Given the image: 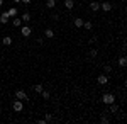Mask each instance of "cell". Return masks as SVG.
Here are the masks:
<instances>
[{"label":"cell","mask_w":127,"mask_h":124,"mask_svg":"<svg viewBox=\"0 0 127 124\" xmlns=\"http://www.w3.org/2000/svg\"><path fill=\"white\" fill-rule=\"evenodd\" d=\"M9 20H10V17H9L7 12H3V14L0 15V24H9Z\"/></svg>","instance_id":"obj_7"},{"label":"cell","mask_w":127,"mask_h":124,"mask_svg":"<svg viewBox=\"0 0 127 124\" xmlns=\"http://www.w3.org/2000/svg\"><path fill=\"white\" fill-rule=\"evenodd\" d=\"M17 12H19V10L15 9V7H10V9L7 10V14H9V17H10V19H12V17H15V15H17Z\"/></svg>","instance_id":"obj_10"},{"label":"cell","mask_w":127,"mask_h":124,"mask_svg":"<svg viewBox=\"0 0 127 124\" xmlns=\"http://www.w3.org/2000/svg\"><path fill=\"white\" fill-rule=\"evenodd\" d=\"M12 24H14L15 27H20V26H22V20H20V17H17V15H15V17H12Z\"/></svg>","instance_id":"obj_12"},{"label":"cell","mask_w":127,"mask_h":124,"mask_svg":"<svg viewBox=\"0 0 127 124\" xmlns=\"http://www.w3.org/2000/svg\"><path fill=\"white\" fill-rule=\"evenodd\" d=\"M2 43H3L5 46H10V44H12V38H10V36H5V38L2 39Z\"/></svg>","instance_id":"obj_19"},{"label":"cell","mask_w":127,"mask_h":124,"mask_svg":"<svg viewBox=\"0 0 127 124\" xmlns=\"http://www.w3.org/2000/svg\"><path fill=\"white\" fill-rule=\"evenodd\" d=\"M44 36H46V38H48V39H53V38H54V31H53V29H46V31H44Z\"/></svg>","instance_id":"obj_11"},{"label":"cell","mask_w":127,"mask_h":124,"mask_svg":"<svg viewBox=\"0 0 127 124\" xmlns=\"http://www.w3.org/2000/svg\"><path fill=\"white\" fill-rule=\"evenodd\" d=\"M73 24H75V27H76V29H80L81 26H83V19H80V17H76V19L73 20Z\"/></svg>","instance_id":"obj_13"},{"label":"cell","mask_w":127,"mask_h":124,"mask_svg":"<svg viewBox=\"0 0 127 124\" xmlns=\"http://www.w3.org/2000/svg\"><path fill=\"white\" fill-rule=\"evenodd\" d=\"M14 2H15V3H19V2H20V0H14Z\"/></svg>","instance_id":"obj_28"},{"label":"cell","mask_w":127,"mask_h":124,"mask_svg":"<svg viewBox=\"0 0 127 124\" xmlns=\"http://www.w3.org/2000/svg\"><path fill=\"white\" fill-rule=\"evenodd\" d=\"M20 2H22L24 5H29V3H31V0H20Z\"/></svg>","instance_id":"obj_27"},{"label":"cell","mask_w":127,"mask_h":124,"mask_svg":"<svg viewBox=\"0 0 127 124\" xmlns=\"http://www.w3.org/2000/svg\"><path fill=\"white\" fill-rule=\"evenodd\" d=\"M108 121H110V119H108V117H107L105 114H103L102 117H100V123H102V124H108Z\"/></svg>","instance_id":"obj_22"},{"label":"cell","mask_w":127,"mask_h":124,"mask_svg":"<svg viewBox=\"0 0 127 124\" xmlns=\"http://www.w3.org/2000/svg\"><path fill=\"white\" fill-rule=\"evenodd\" d=\"M44 121H46V123H51V121H53V114H49V112H48V114L44 116Z\"/></svg>","instance_id":"obj_23"},{"label":"cell","mask_w":127,"mask_h":124,"mask_svg":"<svg viewBox=\"0 0 127 124\" xmlns=\"http://www.w3.org/2000/svg\"><path fill=\"white\" fill-rule=\"evenodd\" d=\"M90 9L93 10V12H97V10H100V3H98L97 0H92L90 2Z\"/></svg>","instance_id":"obj_9"},{"label":"cell","mask_w":127,"mask_h":124,"mask_svg":"<svg viewBox=\"0 0 127 124\" xmlns=\"http://www.w3.org/2000/svg\"><path fill=\"white\" fill-rule=\"evenodd\" d=\"M88 55H90L92 58H95V56H97V49H95V48H90V53H88Z\"/></svg>","instance_id":"obj_24"},{"label":"cell","mask_w":127,"mask_h":124,"mask_svg":"<svg viewBox=\"0 0 127 124\" xmlns=\"http://www.w3.org/2000/svg\"><path fill=\"white\" fill-rule=\"evenodd\" d=\"M108 107H110V112H112V114H115V112L119 111V105L115 104V102H112V104H108Z\"/></svg>","instance_id":"obj_14"},{"label":"cell","mask_w":127,"mask_h":124,"mask_svg":"<svg viewBox=\"0 0 127 124\" xmlns=\"http://www.w3.org/2000/svg\"><path fill=\"white\" fill-rule=\"evenodd\" d=\"M126 65H127V58H126V56H120V58H119V66L124 68Z\"/></svg>","instance_id":"obj_18"},{"label":"cell","mask_w":127,"mask_h":124,"mask_svg":"<svg viewBox=\"0 0 127 124\" xmlns=\"http://www.w3.org/2000/svg\"><path fill=\"white\" fill-rule=\"evenodd\" d=\"M12 109H14L15 112H22V109H24V102L19 100V99H15V100L12 102Z\"/></svg>","instance_id":"obj_1"},{"label":"cell","mask_w":127,"mask_h":124,"mask_svg":"<svg viewBox=\"0 0 127 124\" xmlns=\"http://www.w3.org/2000/svg\"><path fill=\"white\" fill-rule=\"evenodd\" d=\"M15 99H19L22 102H26L27 100V94H26V90H17L15 92Z\"/></svg>","instance_id":"obj_3"},{"label":"cell","mask_w":127,"mask_h":124,"mask_svg":"<svg viewBox=\"0 0 127 124\" xmlns=\"http://www.w3.org/2000/svg\"><path fill=\"white\" fill-rule=\"evenodd\" d=\"M81 27H85L87 31H90V29L93 27V24H92V20H83V26Z\"/></svg>","instance_id":"obj_16"},{"label":"cell","mask_w":127,"mask_h":124,"mask_svg":"<svg viewBox=\"0 0 127 124\" xmlns=\"http://www.w3.org/2000/svg\"><path fill=\"white\" fill-rule=\"evenodd\" d=\"M42 90H44V87L41 85V83H37V85H34V92H36V94H41Z\"/></svg>","instance_id":"obj_20"},{"label":"cell","mask_w":127,"mask_h":124,"mask_svg":"<svg viewBox=\"0 0 127 124\" xmlns=\"http://www.w3.org/2000/svg\"><path fill=\"white\" fill-rule=\"evenodd\" d=\"M103 70H105V73H110V71H112V66H110V65H105Z\"/></svg>","instance_id":"obj_25"},{"label":"cell","mask_w":127,"mask_h":124,"mask_svg":"<svg viewBox=\"0 0 127 124\" xmlns=\"http://www.w3.org/2000/svg\"><path fill=\"white\" fill-rule=\"evenodd\" d=\"M31 32H32V29H31L29 26H22V32H20V34H22L24 38H29Z\"/></svg>","instance_id":"obj_6"},{"label":"cell","mask_w":127,"mask_h":124,"mask_svg":"<svg viewBox=\"0 0 127 124\" xmlns=\"http://www.w3.org/2000/svg\"><path fill=\"white\" fill-rule=\"evenodd\" d=\"M2 3H3V0H0V5H2Z\"/></svg>","instance_id":"obj_29"},{"label":"cell","mask_w":127,"mask_h":124,"mask_svg":"<svg viewBox=\"0 0 127 124\" xmlns=\"http://www.w3.org/2000/svg\"><path fill=\"white\" fill-rule=\"evenodd\" d=\"M66 10H71L75 7V0H64V5H63Z\"/></svg>","instance_id":"obj_8"},{"label":"cell","mask_w":127,"mask_h":124,"mask_svg":"<svg viewBox=\"0 0 127 124\" xmlns=\"http://www.w3.org/2000/svg\"><path fill=\"white\" fill-rule=\"evenodd\" d=\"M46 7L48 9H54L56 7V0H46Z\"/></svg>","instance_id":"obj_17"},{"label":"cell","mask_w":127,"mask_h":124,"mask_svg":"<svg viewBox=\"0 0 127 124\" xmlns=\"http://www.w3.org/2000/svg\"><path fill=\"white\" fill-rule=\"evenodd\" d=\"M97 82L100 83V85H107L108 83V75H98Z\"/></svg>","instance_id":"obj_5"},{"label":"cell","mask_w":127,"mask_h":124,"mask_svg":"<svg viewBox=\"0 0 127 124\" xmlns=\"http://www.w3.org/2000/svg\"><path fill=\"white\" fill-rule=\"evenodd\" d=\"M20 20H22V22H29V20H31V14H29V12H24L22 17H20Z\"/></svg>","instance_id":"obj_15"},{"label":"cell","mask_w":127,"mask_h":124,"mask_svg":"<svg viewBox=\"0 0 127 124\" xmlns=\"http://www.w3.org/2000/svg\"><path fill=\"white\" fill-rule=\"evenodd\" d=\"M85 2H88V0H85Z\"/></svg>","instance_id":"obj_30"},{"label":"cell","mask_w":127,"mask_h":124,"mask_svg":"<svg viewBox=\"0 0 127 124\" xmlns=\"http://www.w3.org/2000/svg\"><path fill=\"white\" fill-rule=\"evenodd\" d=\"M100 9L103 10V12H110V10H112V3H110V2H102V3H100Z\"/></svg>","instance_id":"obj_4"},{"label":"cell","mask_w":127,"mask_h":124,"mask_svg":"<svg viewBox=\"0 0 127 124\" xmlns=\"http://www.w3.org/2000/svg\"><path fill=\"white\" fill-rule=\"evenodd\" d=\"M36 123H37V124H46V121H44V119H37Z\"/></svg>","instance_id":"obj_26"},{"label":"cell","mask_w":127,"mask_h":124,"mask_svg":"<svg viewBox=\"0 0 127 124\" xmlns=\"http://www.w3.org/2000/svg\"><path fill=\"white\" fill-rule=\"evenodd\" d=\"M102 102H103V104H112V102H115V95H114V94H103V95H102Z\"/></svg>","instance_id":"obj_2"},{"label":"cell","mask_w":127,"mask_h":124,"mask_svg":"<svg viewBox=\"0 0 127 124\" xmlns=\"http://www.w3.org/2000/svg\"><path fill=\"white\" fill-rule=\"evenodd\" d=\"M41 95H42V99H46V100H48V99H49V95H51V94H49V90H46V88H44V90L41 92Z\"/></svg>","instance_id":"obj_21"}]
</instances>
